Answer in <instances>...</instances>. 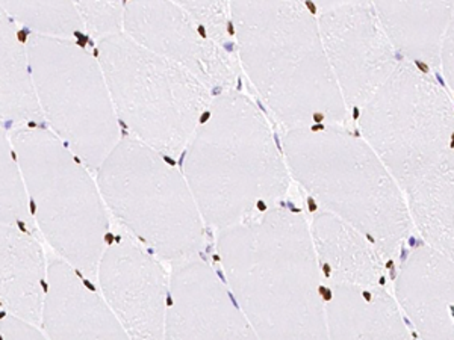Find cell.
<instances>
[{"label":"cell","mask_w":454,"mask_h":340,"mask_svg":"<svg viewBox=\"0 0 454 340\" xmlns=\"http://www.w3.org/2000/svg\"><path fill=\"white\" fill-rule=\"evenodd\" d=\"M359 128L393 175L426 245L453 259L454 108L451 96L413 62L361 108Z\"/></svg>","instance_id":"obj_1"},{"label":"cell","mask_w":454,"mask_h":340,"mask_svg":"<svg viewBox=\"0 0 454 340\" xmlns=\"http://www.w3.org/2000/svg\"><path fill=\"white\" fill-rule=\"evenodd\" d=\"M233 299L259 340H329L309 224L274 206L218 235Z\"/></svg>","instance_id":"obj_2"},{"label":"cell","mask_w":454,"mask_h":340,"mask_svg":"<svg viewBox=\"0 0 454 340\" xmlns=\"http://www.w3.org/2000/svg\"><path fill=\"white\" fill-rule=\"evenodd\" d=\"M201 220L222 232L276 206L288 192L284 153L258 106L229 89L212 98L184 160Z\"/></svg>","instance_id":"obj_3"},{"label":"cell","mask_w":454,"mask_h":340,"mask_svg":"<svg viewBox=\"0 0 454 340\" xmlns=\"http://www.w3.org/2000/svg\"><path fill=\"white\" fill-rule=\"evenodd\" d=\"M244 72L286 130L347 121V106L310 6L301 2H232Z\"/></svg>","instance_id":"obj_4"},{"label":"cell","mask_w":454,"mask_h":340,"mask_svg":"<svg viewBox=\"0 0 454 340\" xmlns=\"http://www.w3.org/2000/svg\"><path fill=\"white\" fill-rule=\"evenodd\" d=\"M288 171L315 200L365 235L382 258H395L412 232L402 191L361 136L340 128L286 130Z\"/></svg>","instance_id":"obj_5"},{"label":"cell","mask_w":454,"mask_h":340,"mask_svg":"<svg viewBox=\"0 0 454 340\" xmlns=\"http://www.w3.org/2000/svg\"><path fill=\"white\" fill-rule=\"evenodd\" d=\"M35 224L61 260L96 279L109 221L90 170L43 126L10 134Z\"/></svg>","instance_id":"obj_6"},{"label":"cell","mask_w":454,"mask_h":340,"mask_svg":"<svg viewBox=\"0 0 454 340\" xmlns=\"http://www.w3.org/2000/svg\"><path fill=\"white\" fill-rule=\"evenodd\" d=\"M96 57L117 120L129 136L164 158H179L209 109V89L188 70L149 52L126 34L100 40Z\"/></svg>","instance_id":"obj_7"},{"label":"cell","mask_w":454,"mask_h":340,"mask_svg":"<svg viewBox=\"0 0 454 340\" xmlns=\"http://www.w3.org/2000/svg\"><path fill=\"white\" fill-rule=\"evenodd\" d=\"M98 188L114 217L160 259L182 262L203 247L205 222L185 177L129 135L98 168Z\"/></svg>","instance_id":"obj_8"},{"label":"cell","mask_w":454,"mask_h":340,"mask_svg":"<svg viewBox=\"0 0 454 340\" xmlns=\"http://www.w3.org/2000/svg\"><path fill=\"white\" fill-rule=\"evenodd\" d=\"M32 83L43 120L90 171L98 173L121 140L96 53L81 42L27 36Z\"/></svg>","instance_id":"obj_9"},{"label":"cell","mask_w":454,"mask_h":340,"mask_svg":"<svg viewBox=\"0 0 454 340\" xmlns=\"http://www.w3.org/2000/svg\"><path fill=\"white\" fill-rule=\"evenodd\" d=\"M317 23L347 109L362 108L402 61L374 6L372 2L321 4Z\"/></svg>","instance_id":"obj_10"},{"label":"cell","mask_w":454,"mask_h":340,"mask_svg":"<svg viewBox=\"0 0 454 340\" xmlns=\"http://www.w3.org/2000/svg\"><path fill=\"white\" fill-rule=\"evenodd\" d=\"M105 303L132 340H164L170 280L153 256L128 237L108 243L98 262Z\"/></svg>","instance_id":"obj_11"},{"label":"cell","mask_w":454,"mask_h":340,"mask_svg":"<svg viewBox=\"0 0 454 340\" xmlns=\"http://www.w3.org/2000/svg\"><path fill=\"white\" fill-rule=\"evenodd\" d=\"M175 2H126L123 34L192 73L207 88L232 89L235 66L217 42Z\"/></svg>","instance_id":"obj_12"},{"label":"cell","mask_w":454,"mask_h":340,"mask_svg":"<svg viewBox=\"0 0 454 340\" xmlns=\"http://www.w3.org/2000/svg\"><path fill=\"white\" fill-rule=\"evenodd\" d=\"M164 340H259L215 271L199 258L173 263Z\"/></svg>","instance_id":"obj_13"},{"label":"cell","mask_w":454,"mask_h":340,"mask_svg":"<svg viewBox=\"0 0 454 340\" xmlns=\"http://www.w3.org/2000/svg\"><path fill=\"white\" fill-rule=\"evenodd\" d=\"M40 327L49 340H132L104 297L59 258L49 263Z\"/></svg>","instance_id":"obj_14"},{"label":"cell","mask_w":454,"mask_h":340,"mask_svg":"<svg viewBox=\"0 0 454 340\" xmlns=\"http://www.w3.org/2000/svg\"><path fill=\"white\" fill-rule=\"evenodd\" d=\"M453 259L434 248H417L403 263L395 297L423 340H454Z\"/></svg>","instance_id":"obj_15"},{"label":"cell","mask_w":454,"mask_h":340,"mask_svg":"<svg viewBox=\"0 0 454 340\" xmlns=\"http://www.w3.org/2000/svg\"><path fill=\"white\" fill-rule=\"evenodd\" d=\"M49 267L35 235L19 226L0 224V307L4 313L42 325Z\"/></svg>","instance_id":"obj_16"},{"label":"cell","mask_w":454,"mask_h":340,"mask_svg":"<svg viewBox=\"0 0 454 340\" xmlns=\"http://www.w3.org/2000/svg\"><path fill=\"white\" fill-rule=\"evenodd\" d=\"M309 230L321 273L331 286L380 288L383 258L365 235L331 212L317 215Z\"/></svg>","instance_id":"obj_17"},{"label":"cell","mask_w":454,"mask_h":340,"mask_svg":"<svg viewBox=\"0 0 454 340\" xmlns=\"http://www.w3.org/2000/svg\"><path fill=\"white\" fill-rule=\"evenodd\" d=\"M325 318L329 340H412L400 307L382 288L331 286Z\"/></svg>","instance_id":"obj_18"},{"label":"cell","mask_w":454,"mask_h":340,"mask_svg":"<svg viewBox=\"0 0 454 340\" xmlns=\"http://www.w3.org/2000/svg\"><path fill=\"white\" fill-rule=\"evenodd\" d=\"M372 6L395 52L438 70L445 34L453 25V2H376Z\"/></svg>","instance_id":"obj_19"},{"label":"cell","mask_w":454,"mask_h":340,"mask_svg":"<svg viewBox=\"0 0 454 340\" xmlns=\"http://www.w3.org/2000/svg\"><path fill=\"white\" fill-rule=\"evenodd\" d=\"M0 121L6 129L43 126L42 111L36 102L27 38L20 27L0 5Z\"/></svg>","instance_id":"obj_20"},{"label":"cell","mask_w":454,"mask_h":340,"mask_svg":"<svg viewBox=\"0 0 454 340\" xmlns=\"http://www.w3.org/2000/svg\"><path fill=\"white\" fill-rule=\"evenodd\" d=\"M0 5L19 27L31 31L34 35L79 42V36L85 34L76 4L5 2Z\"/></svg>","instance_id":"obj_21"},{"label":"cell","mask_w":454,"mask_h":340,"mask_svg":"<svg viewBox=\"0 0 454 340\" xmlns=\"http://www.w3.org/2000/svg\"><path fill=\"white\" fill-rule=\"evenodd\" d=\"M8 132L0 121V224L23 227L32 232L31 206Z\"/></svg>","instance_id":"obj_22"},{"label":"cell","mask_w":454,"mask_h":340,"mask_svg":"<svg viewBox=\"0 0 454 340\" xmlns=\"http://www.w3.org/2000/svg\"><path fill=\"white\" fill-rule=\"evenodd\" d=\"M83 29L96 42L123 34L124 4L120 2H79L76 4Z\"/></svg>","instance_id":"obj_23"},{"label":"cell","mask_w":454,"mask_h":340,"mask_svg":"<svg viewBox=\"0 0 454 340\" xmlns=\"http://www.w3.org/2000/svg\"><path fill=\"white\" fill-rule=\"evenodd\" d=\"M179 5L205 27L207 35L211 36L214 42L226 40L227 29L231 25V4L226 2H182Z\"/></svg>","instance_id":"obj_24"},{"label":"cell","mask_w":454,"mask_h":340,"mask_svg":"<svg viewBox=\"0 0 454 340\" xmlns=\"http://www.w3.org/2000/svg\"><path fill=\"white\" fill-rule=\"evenodd\" d=\"M0 333L4 340H49L40 327L27 324L6 313H2L0 318Z\"/></svg>","instance_id":"obj_25"},{"label":"cell","mask_w":454,"mask_h":340,"mask_svg":"<svg viewBox=\"0 0 454 340\" xmlns=\"http://www.w3.org/2000/svg\"><path fill=\"white\" fill-rule=\"evenodd\" d=\"M453 25L449 27L445 34L442 49H441V57H439V67H442V76L445 83L449 85L450 94L453 96Z\"/></svg>","instance_id":"obj_26"},{"label":"cell","mask_w":454,"mask_h":340,"mask_svg":"<svg viewBox=\"0 0 454 340\" xmlns=\"http://www.w3.org/2000/svg\"><path fill=\"white\" fill-rule=\"evenodd\" d=\"M0 340H4V337H2V333H0Z\"/></svg>","instance_id":"obj_27"}]
</instances>
